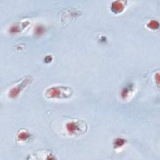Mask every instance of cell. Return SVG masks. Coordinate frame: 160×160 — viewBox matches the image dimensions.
Returning <instances> with one entry per match:
<instances>
[{
  "label": "cell",
  "mask_w": 160,
  "mask_h": 160,
  "mask_svg": "<svg viewBox=\"0 0 160 160\" xmlns=\"http://www.w3.org/2000/svg\"><path fill=\"white\" fill-rule=\"evenodd\" d=\"M72 91L70 88L65 86H52L46 89L45 94L48 98H66L71 96Z\"/></svg>",
  "instance_id": "obj_2"
},
{
  "label": "cell",
  "mask_w": 160,
  "mask_h": 160,
  "mask_svg": "<svg viewBox=\"0 0 160 160\" xmlns=\"http://www.w3.org/2000/svg\"><path fill=\"white\" fill-rule=\"evenodd\" d=\"M32 79L31 77L28 76L27 77L26 79H23V81L21 82V84H18V86H16L15 87L12 88L9 92V96L12 97V98H14L16 96H18V94L19 93V92L21 91H22V89L26 86H27V84L31 83V82L32 81Z\"/></svg>",
  "instance_id": "obj_3"
},
{
  "label": "cell",
  "mask_w": 160,
  "mask_h": 160,
  "mask_svg": "<svg viewBox=\"0 0 160 160\" xmlns=\"http://www.w3.org/2000/svg\"><path fill=\"white\" fill-rule=\"evenodd\" d=\"M17 141H25L29 138V133L26 129H21L17 134Z\"/></svg>",
  "instance_id": "obj_5"
},
{
  "label": "cell",
  "mask_w": 160,
  "mask_h": 160,
  "mask_svg": "<svg viewBox=\"0 0 160 160\" xmlns=\"http://www.w3.org/2000/svg\"><path fill=\"white\" fill-rule=\"evenodd\" d=\"M124 1H114L111 4V10L114 12H119L122 11L124 8Z\"/></svg>",
  "instance_id": "obj_4"
},
{
  "label": "cell",
  "mask_w": 160,
  "mask_h": 160,
  "mask_svg": "<svg viewBox=\"0 0 160 160\" xmlns=\"http://www.w3.org/2000/svg\"><path fill=\"white\" fill-rule=\"evenodd\" d=\"M148 27L149 28H151V29H156L158 28L159 26V24L155 21H152L151 22H150L149 24H148Z\"/></svg>",
  "instance_id": "obj_6"
},
{
  "label": "cell",
  "mask_w": 160,
  "mask_h": 160,
  "mask_svg": "<svg viewBox=\"0 0 160 160\" xmlns=\"http://www.w3.org/2000/svg\"><path fill=\"white\" fill-rule=\"evenodd\" d=\"M65 128L66 131L69 135L76 136L86 132L88 129V125L82 119H72L66 124Z\"/></svg>",
  "instance_id": "obj_1"
}]
</instances>
